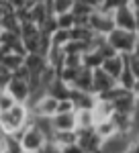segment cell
I'll return each instance as SVG.
<instances>
[{"mask_svg": "<svg viewBox=\"0 0 139 153\" xmlns=\"http://www.w3.org/2000/svg\"><path fill=\"white\" fill-rule=\"evenodd\" d=\"M108 45L115 49L119 55H133L135 51V45L139 41L137 33H129V31H121V29H115L111 35L106 37Z\"/></svg>", "mask_w": 139, "mask_h": 153, "instance_id": "7a4b0ae2", "label": "cell"}, {"mask_svg": "<svg viewBox=\"0 0 139 153\" xmlns=\"http://www.w3.org/2000/svg\"><path fill=\"white\" fill-rule=\"evenodd\" d=\"M6 92L16 100V104H29V100H31V86H29V82H21V80L12 78V82L8 84Z\"/></svg>", "mask_w": 139, "mask_h": 153, "instance_id": "52a82bcc", "label": "cell"}, {"mask_svg": "<svg viewBox=\"0 0 139 153\" xmlns=\"http://www.w3.org/2000/svg\"><path fill=\"white\" fill-rule=\"evenodd\" d=\"M135 33L139 35V10H135Z\"/></svg>", "mask_w": 139, "mask_h": 153, "instance_id": "1f68e13d", "label": "cell"}, {"mask_svg": "<svg viewBox=\"0 0 139 153\" xmlns=\"http://www.w3.org/2000/svg\"><path fill=\"white\" fill-rule=\"evenodd\" d=\"M127 153H139V145L133 141V143H131V147L127 149Z\"/></svg>", "mask_w": 139, "mask_h": 153, "instance_id": "4dcf8cb0", "label": "cell"}, {"mask_svg": "<svg viewBox=\"0 0 139 153\" xmlns=\"http://www.w3.org/2000/svg\"><path fill=\"white\" fill-rule=\"evenodd\" d=\"M51 127L55 133H66V131H76L78 123H76V112H66V114H55L51 118Z\"/></svg>", "mask_w": 139, "mask_h": 153, "instance_id": "9c48e42d", "label": "cell"}, {"mask_svg": "<svg viewBox=\"0 0 139 153\" xmlns=\"http://www.w3.org/2000/svg\"><path fill=\"white\" fill-rule=\"evenodd\" d=\"M33 123L31 110L27 104H16L8 112H0V133L2 135H14L21 129Z\"/></svg>", "mask_w": 139, "mask_h": 153, "instance_id": "6da1fadb", "label": "cell"}, {"mask_svg": "<svg viewBox=\"0 0 139 153\" xmlns=\"http://www.w3.org/2000/svg\"><path fill=\"white\" fill-rule=\"evenodd\" d=\"M131 6H133V10H139V0H131Z\"/></svg>", "mask_w": 139, "mask_h": 153, "instance_id": "836d02e7", "label": "cell"}, {"mask_svg": "<svg viewBox=\"0 0 139 153\" xmlns=\"http://www.w3.org/2000/svg\"><path fill=\"white\" fill-rule=\"evenodd\" d=\"M55 19H58V29H61V31H72L76 27V16L72 12L61 14V16H55Z\"/></svg>", "mask_w": 139, "mask_h": 153, "instance_id": "cb8c5ba5", "label": "cell"}, {"mask_svg": "<svg viewBox=\"0 0 139 153\" xmlns=\"http://www.w3.org/2000/svg\"><path fill=\"white\" fill-rule=\"evenodd\" d=\"M74 106H76V110H94V106L98 102V98L90 92H78V90H74L72 88V98H70Z\"/></svg>", "mask_w": 139, "mask_h": 153, "instance_id": "30bf717a", "label": "cell"}, {"mask_svg": "<svg viewBox=\"0 0 139 153\" xmlns=\"http://www.w3.org/2000/svg\"><path fill=\"white\" fill-rule=\"evenodd\" d=\"M113 21H115V29L135 33V10H133V6H131V2L123 0V4H121L115 10V14H113Z\"/></svg>", "mask_w": 139, "mask_h": 153, "instance_id": "277c9868", "label": "cell"}, {"mask_svg": "<svg viewBox=\"0 0 139 153\" xmlns=\"http://www.w3.org/2000/svg\"><path fill=\"white\" fill-rule=\"evenodd\" d=\"M47 94L51 96V98H55V100H70L72 98V86H68L66 82H61V80H55V82L51 84L49 88H47Z\"/></svg>", "mask_w": 139, "mask_h": 153, "instance_id": "9a60e30c", "label": "cell"}, {"mask_svg": "<svg viewBox=\"0 0 139 153\" xmlns=\"http://www.w3.org/2000/svg\"><path fill=\"white\" fill-rule=\"evenodd\" d=\"M66 112H76V106L72 100H61L58 108V114H66Z\"/></svg>", "mask_w": 139, "mask_h": 153, "instance_id": "83f0119b", "label": "cell"}, {"mask_svg": "<svg viewBox=\"0 0 139 153\" xmlns=\"http://www.w3.org/2000/svg\"><path fill=\"white\" fill-rule=\"evenodd\" d=\"M25 153H35V151H25Z\"/></svg>", "mask_w": 139, "mask_h": 153, "instance_id": "8d00e7d4", "label": "cell"}, {"mask_svg": "<svg viewBox=\"0 0 139 153\" xmlns=\"http://www.w3.org/2000/svg\"><path fill=\"white\" fill-rule=\"evenodd\" d=\"M61 153H84V149H82L80 145L76 143V145H70V147H64V149H61Z\"/></svg>", "mask_w": 139, "mask_h": 153, "instance_id": "f546056e", "label": "cell"}, {"mask_svg": "<svg viewBox=\"0 0 139 153\" xmlns=\"http://www.w3.org/2000/svg\"><path fill=\"white\" fill-rule=\"evenodd\" d=\"M117 84L123 88V90H127V92H133V88H135V84H137V80H135V76L131 74V70H129V65L123 70V74H121V78L117 80Z\"/></svg>", "mask_w": 139, "mask_h": 153, "instance_id": "7402d4cb", "label": "cell"}, {"mask_svg": "<svg viewBox=\"0 0 139 153\" xmlns=\"http://www.w3.org/2000/svg\"><path fill=\"white\" fill-rule=\"evenodd\" d=\"M39 153H61V147H58V145H55L53 141H47V143H45V147H43V149H41Z\"/></svg>", "mask_w": 139, "mask_h": 153, "instance_id": "f1b7e54d", "label": "cell"}, {"mask_svg": "<svg viewBox=\"0 0 139 153\" xmlns=\"http://www.w3.org/2000/svg\"><path fill=\"white\" fill-rule=\"evenodd\" d=\"M2 145H4V153H25L21 139H16L14 135H2Z\"/></svg>", "mask_w": 139, "mask_h": 153, "instance_id": "44dd1931", "label": "cell"}, {"mask_svg": "<svg viewBox=\"0 0 139 153\" xmlns=\"http://www.w3.org/2000/svg\"><path fill=\"white\" fill-rule=\"evenodd\" d=\"M0 92H2V90H0Z\"/></svg>", "mask_w": 139, "mask_h": 153, "instance_id": "f35d334b", "label": "cell"}, {"mask_svg": "<svg viewBox=\"0 0 139 153\" xmlns=\"http://www.w3.org/2000/svg\"><path fill=\"white\" fill-rule=\"evenodd\" d=\"M0 153H4V145H2V139H0Z\"/></svg>", "mask_w": 139, "mask_h": 153, "instance_id": "d590c367", "label": "cell"}, {"mask_svg": "<svg viewBox=\"0 0 139 153\" xmlns=\"http://www.w3.org/2000/svg\"><path fill=\"white\" fill-rule=\"evenodd\" d=\"M133 55L139 59V41H137V45H135V51H133Z\"/></svg>", "mask_w": 139, "mask_h": 153, "instance_id": "e575fe53", "label": "cell"}, {"mask_svg": "<svg viewBox=\"0 0 139 153\" xmlns=\"http://www.w3.org/2000/svg\"><path fill=\"white\" fill-rule=\"evenodd\" d=\"M49 141L45 135L41 133V131L35 127L33 123L29 125V127H25L23 129V137H21V143H23V149L25 151H35L39 153L43 147H45V143Z\"/></svg>", "mask_w": 139, "mask_h": 153, "instance_id": "3957f363", "label": "cell"}, {"mask_svg": "<svg viewBox=\"0 0 139 153\" xmlns=\"http://www.w3.org/2000/svg\"><path fill=\"white\" fill-rule=\"evenodd\" d=\"M78 133V145H80L84 153H102L104 141L96 135L94 129H76Z\"/></svg>", "mask_w": 139, "mask_h": 153, "instance_id": "5b68a950", "label": "cell"}, {"mask_svg": "<svg viewBox=\"0 0 139 153\" xmlns=\"http://www.w3.org/2000/svg\"><path fill=\"white\" fill-rule=\"evenodd\" d=\"M133 94H135V98H139V80L135 84V88H133Z\"/></svg>", "mask_w": 139, "mask_h": 153, "instance_id": "d6a6232c", "label": "cell"}, {"mask_svg": "<svg viewBox=\"0 0 139 153\" xmlns=\"http://www.w3.org/2000/svg\"><path fill=\"white\" fill-rule=\"evenodd\" d=\"M96 135L102 139V141H108V139H113L119 135V131H117V125L113 123V118H108V120H102V123H96Z\"/></svg>", "mask_w": 139, "mask_h": 153, "instance_id": "2e32d148", "label": "cell"}, {"mask_svg": "<svg viewBox=\"0 0 139 153\" xmlns=\"http://www.w3.org/2000/svg\"><path fill=\"white\" fill-rule=\"evenodd\" d=\"M125 68H127V55H115V57L106 59V61L102 63L104 74H108L113 80H119Z\"/></svg>", "mask_w": 139, "mask_h": 153, "instance_id": "8fae6325", "label": "cell"}, {"mask_svg": "<svg viewBox=\"0 0 139 153\" xmlns=\"http://www.w3.org/2000/svg\"><path fill=\"white\" fill-rule=\"evenodd\" d=\"M25 68L31 71V76H41V74L49 68V63H47V57H43V55H39V53H29V55L25 57Z\"/></svg>", "mask_w": 139, "mask_h": 153, "instance_id": "7c38bea8", "label": "cell"}, {"mask_svg": "<svg viewBox=\"0 0 139 153\" xmlns=\"http://www.w3.org/2000/svg\"><path fill=\"white\" fill-rule=\"evenodd\" d=\"M70 41H72V35H70V31H61L59 29L55 35L51 37V43H53V47H59V49H64L66 45H68Z\"/></svg>", "mask_w": 139, "mask_h": 153, "instance_id": "d4e9b609", "label": "cell"}, {"mask_svg": "<svg viewBox=\"0 0 139 153\" xmlns=\"http://www.w3.org/2000/svg\"><path fill=\"white\" fill-rule=\"evenodd\" d=\"M92 84H94V71L82 68L72 88L78 90V92H90V94H92Z\"/></svg>", "mask_w": 139, "mask_h": 153, "instance_id": "5bb4252c", "label": "cell"}, {"mask_svg": "<svg viewBox=\"0 0 139 153\" xmlns=\"http://www.w3.org/2000/svg\"><path fill=\"white\" fill-rule=\"evenodd\" d=\"M113 88H117V80H113L108 74H104L102 68L94 71V84H92V94L94 96H102L108 90H113Z\"/></svg>", "mask_w": 139, "mask_h": 153, "instance_id": "ba28073f", "label": "cell"}, {"mask_svg": "<svg viewBox=\"0 0 139 153\" xmlns=\"http://www.w3.org/2000/svg\"><path fill=\"white\" fill-rule=\"evenodd\" d=\"M102 63H104V59L98 51H88V53L82 55V68H86V70L96 71L102 68Z\"/></svg>", "mask_w": 139, "mask_h": 153, "instance_id": "ac0fdd59", "label": "cell"}, {"mask_svg": "<svg viewBox=\"0 0 139 153\" xmlns=\"http://www.w3.org/2000/svg\"><path fill=\"white\" fill-rule=\"evenodd\" d=\"M51 141L55 143L58 147H70V145H76L78 143V133L76 131H66V133H55Z\"/></svg>", "mask_w": 139, "mask_h": 153, "instance_id": "d6986e66", "label": "cell"}, {"mask_svg": "<svg viewBox=\"0 0 139 153\" xmlns=\"http://www.w3.org/2000/svg\"><path fill=\"white\" fill-rule=\"evenodd\" d=\"M127 65L131 70V74L135 76V80H139V59L135 55H127Z\"/></svg>", "mask_w": 139, "mask_h": 153, "instance_id": "4316f807", "label": "cell"}, {"mask_svg": "<svg viewBox=\"0 0 139 153\" xmlns=\"http://www.w3.org/2000/svg\"><path fill=\"white\" fill-rule=\"evenodd\" d=\"M0 137H2V133H0Z\"/></svg>", "mask_w": 139, "mask_h": 153, "instance_id": "74e56055", "label": "cell"}, {"mask_svg": "<svg viewBox=\"0 0 139 153\" xmlns=\"http://www.w3.org/2000/svg\"><path fill=\"white\" fill-rule=\"evenodd\" d=\"M53 16V8H51V2H35L33 10H31V21H33L37 27L45 23L47 19Z\"/></svg>", "mask_w": 139, "mask_h": 153, "instance_id": "4fadbf2b", "label": "cell"}, {"mask_svg": "<svg viewBox=\"0 0 139 153\" xmlns=\"http://www.w3.org/2000/svg\"><path fill=\"white\" fill-rule=\"evenodd\" d=\"M88 27L92 29L94 35L108 37L115 31V21H113V16H106V14H100V12L94 10V14L90 16V21H88Z\"/></svg>", "mask_w": 139, "mask_h": 153, "instance_id": "8992f818", "label": "cell"}, {"mask_svg": "<svg viewBox=\"0 0 139 153\" xmlns=\"http://www.w3.org/2000/svg\"><path fill=\"white\" fill-rule=\"evenodd\" d=\"M76 123L78 129H94L96 127V118L92 110H76Z\"/></svg>", "mask_w": 139, "mask_h": 153, "instance_id": "ffe728a7", "label": "cell"}, {"mask_svg": "<svg viewBox=\"0 0 139 153\" xmlns=\"http://www.w3.org/2000/svg\"><path fill=\"white\" fill-rule=\"evenodd\" d=\"M72 6H74V0H53V2H51L53 16H61V14L72 12Z\"/></svg>", "mask_w": 139, "mask_h": 153, "instance_id": "603a6c76", "label": "cell"}, {"mask_svg": "<svg viewBox=\"0 0 139 153\" xmlns=\"http://www.w3.org/2000/svg\"><path fill=\"white\" fill-rule=\"evenodd\" d=\"M92 112H94V118H96V123H102V120H108V118H113V114H115V106H113V102L98 100Z\"/></svg>", "mask_w": 139, "mask_h": 153, "instance_id": "e0dca14e", "label": "cell"}, {"mask_svg": "<svg viewBox=\"0 0 139 153\" xmlns=\"http://www.w3.org/2000/svg\"><path fill=\"white\" fill-rule=\"evenodd\" d=\"M14 106H16V100H14L6 90H2V92H0V112H8Z\"/></svg>", "mask_w": 139, "mask_h": 153, "instance_id": "484cf974", "label": "cell"}]
</instances>
